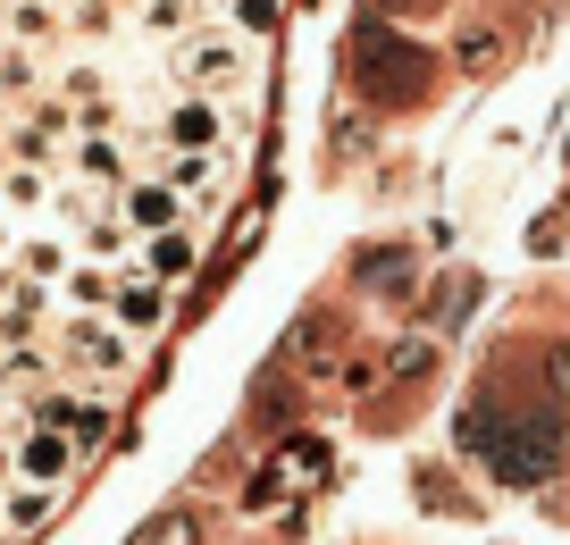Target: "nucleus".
<instances>
[{"mask_svg":"<svg viewBox=\"0 0 570 545\" xmlns=\"http://www.w3.org/2000/svg\"><path fill=\"white\" fill-rule=\"evenodd\" d=\"M462 445L503 487H537V478L562 470V420L537 411V403H495V395H479V403L462 411Z\"/></svg>","mask_w":570,"mask_h":545,"instance_id":"1","label":"nucleus"},{"mask_svg":"<svg viewBox=\"0 0 570 545\" xmlns=\"http://www.w3.org/2000/svg\"><path fill=\"white\" fill-rule=\"evenodd\" d=\"M42 344H51L59 378H76V387H92V395H118L126 378H135V361H142V344L109 311H59L51 328H42Z\"/></svg>","mask_w":570,"mask_h":545,"instance_id":"2","label":"nucleus"},{"mask_svg":"<svg viewBox=\"0 0 570 545\" xmlns=\"http://www.w3.org/2000/svg\"><path fill=\"white\" fill-rule=\"evenodd\" d=\"M344 68H353V93H361V101L411 109V101H428V68H436V59H428L420 42H403L386 18H361L353 35H344Z\"/></svg>","mask_w":570,"mask_h":545,"instance_id":"3","label":"nucleus"},{"mask_svg":"<svg viewBox=\"0 0 570 545\" xmlns=\"http://www.w3.org/2000/svg\"><path fill=\"white\" fill-rule=\"evenodd\" d=\"M168 76H177V93H210V101H227V93L261 85V42H252V35H235L227 18H202L194 35L177 42Z\"/></svg>","mask_w":570,"mask_h":545,"instance_id":"4","label":"nucleus"},{"mask_svg":"<svg viewBox=\"0 0 570 545\" xmlns=\"http://www.w3.org/2000/svg\"><path fill=\"white\" fill-rule=\"evenodd\" d=\"M18 411H26V420H35V428H59V437H76V454H92V445H109V428H118V411H109V395L76 387V378H59V387L26 395Z\"/></svg>","mask_w":570,"mask_h":545,"instance_id":"5","label":"nucleus"},{"mask_svg":"<svg viewBox=\"0 0 570 545\" xmlns=\"http://www.w3.org/2000/svg\"><path fill=\"white\" fill-rule=\"evenodd\" d=\"M151 143H160V152H235V118L210 93H177V101L151 118Z\"/></svg>","mask_w":570,"mask_h":545,"instance_id":"6","label":"nucleus"},{"mask_svg":"<svg viewBox=\"0 0 570 545\" xmlns=\"http://www.w3.org/2000/svg\"><path fill=\"white\" fill-rule=\"evenodd\" d=\"M109 202H118V218H126L135 235H168V227H185V218H194V202H185L168 176H151V168H135Z\"/></svg>","mask_w":570,"mask_h":545,"instance_id":"7","label":"nucleus"},{"mask_svg":"<svg viewBox=\"0 0 570 545\" xmlns=\"http://www.w3.org/2000/svg\"><path fill=\"white\" fill-rule=\"evenodd\" d=\"M151 176H168V185L194 202V218H202V211H218V202H227L235 152H160V159H151Z\"/></svg>","mask_w":570,"mask_h":545,"instance_id":"8","label":"nucleus"},{"mask_svg":"<svg viewBox=\"0 0 570 545\" xmlns=\"http://www.w3.org/2000/svg\"><path fill=\"white\" fill-rule=\"evenodd\" d=\"M59 176H76V185H92V194H118L126 176H135V135H76L68 143V168Z\"/></svg>","mask_w":570,"mask_h":545,"instance_id":"9","label":"nucleus"},{"mask_svg":"<svg viewBox=\"0 0 570 545\" xmlns=\"http://www.w3.org/2000/svg\"><path fill=\"white\" fill-rule=\"evenodd\" d=\"M168 294H177V285L142 278V269H118V285H109V319H118V328L142 344V335H160V328H168V311H177Z\"/></svg>","mask_w":570,"mask_h":545,"instance_id":"10","label":"nucleus"},{"mask_svg":"<svg viewBox=\"0 0 570 545\" xmlns=\"http://www.w3.org/2000/svg\"><path fill=\"white\" fill-rule=\"evenodd\" d=\"M76 461H85V454H76V437H59V428H35V420L18 428V478H26V487H68Z\"/></svg>","mask_w":570,"mask_h":545,"instance_id":"11","label":"nucleus"},{"mask_svg":"<svg viewBox=\"0 0 570 545\" xmlns=\"http://www.w3.org/2000/svg\"><path fill=\"white\" fill-rule=\"evenodd\" d=\"M126 269H142V278H160V285H185V278L202 269V235H194V218H185V227H168V235H142Z\"/></svg>","mask_w":570,"mask_h":545,"instance_id":"12","label":"nucleus"},{"mask_svg":"<svg viewBox=\"0 0 570 545\" xmlns=\"http://www.w3.org/2000/svg\"><path fill=\"white\" fill-rule=\"evenodd\" d=\"M320 478H327V445H311V437H303L294 454L268 461V478H252V512H268L285 487H320Z\"/></svg>","mask_w":570,"mask_h":545,"instance_id":"13","label":"nucleus"},{"mask_svg":"<svg viewBox=\"0 0 570 545\" xmlns=\"http://www.w3.org/2000/svg\"><path fill=\"white\" fill-rule=\"evenodd\" d=\"M68 235H76V252H85V261H101V269H126V261H135V244H142V235L118 218V202H101V211H92L85 227H68Z\"/></svg>","mask_w":570,"mask_h":545,"instance_id":"14","label":"nucleus"},{"mask_svg":"<svg viewBox=\"0 0 570 545\" xmlns=\"http://www.w3.org/2000/svg\"><path fill=\"white\" fill-rule=\"evenodd\" d=\"M59 495L68 487H26V478H9V487H0V537L18 545V537H35V528H51Z\"/></svg>","mask_w":570,"mask_h":545,"instance_id":"15","label":"nucleus"},{"mask_svg":"<svg viewBox=\"0 0 570 545\" xmlns=\"http://www.w3.org/2000/svg\"><path fill=\"white\" fill-rule=\"evenodd\" d=\"M68 35V0H0V42H51Z\"/></svg>","mask_w":570,"mask_h":545,"instance_id":"16","label":"nucleus"},{"mask_svg":"<svg viewBox=\"0 0 570 545\" xmlns=\"http://www.w3.org/2000/svg\"><path fill=\"white\" fill-rule=\"evenodd\" d=\"M9 261H18V278H35V285H59V278L76 269V235H35V227H26Z\"/></svg>","mask_w":570,"mask_h":545,"instance_id":"17","label":"nucleus"},{"mask_svg":"<svg viewBox=\"0 0 570 545\" xmlns=\"http://www.w3.org/2000/svg\"><path fill=\"white\" fill-rule=\"evenodd\" d=\"M202 18H210L202 0H135V9H126V26H135V35H160V42H185Z\"/></svg>","mask_w":570,"mask_h":545,"instance_id":"18","label":"nucleus"},{"mask_svg":"<svg viewBox=\"0 0 570 545\" xmlns=\"http://www.w3.org/2000/svg\"><path fill=\"white\" fill-rule=\"evenodd\" d=\"M109 285H118V269H101V261L76 252V269L51 285V302H59V311H109Z\"/></svg>","mask_w":570,"mask_h":545,"instance_id":"19","label":"nucleus"},{"mask_svg":"<svg viewBox=\"0 0 570 545\" xmlns=\"http://www.w3.org/2000/svg\"><path fill=\"white\" fill-rule=\"evenodd\" d=\"M51 194H59V168H26V159H9V168H0V202H9V211H51Z\"/></svg>","mask_w":570,"mask_h":545,"instance_id":"20","label":"nucleus"},{"mask_svg":"<svg viewBox=\"0 0 570 545\" xmlns=\"http://www.w3.org/2000/svg\"><path fill=\"white\" fill-rule=\"evenodd\" d=\"M277 18H285V0H235V9H227V26H235V35H252V42L277 35Z\"/></svg>","mask_w":570,"mask_h":545,"instance_id":"21","label":"nucleus"},{"mask_svg":"<svg viewBox=\"0 0 570 545\" xmlns=\"http://www.w3.org/2000/svg\"><path fill=\"white\" fill-rule=\"evenodd\" d=\"M151 545H194V512H168V520L151 528Z\"/></svg>","mask_w":570,"mask_h":545,"instance_id":"22","label":"nucleus"},{"mask_svg":"<svg viewBox=\"0 0 570 545\" xmlns=\"http://www.w3.org/2000/svg\"><path fill=\"white\" fill-rule=\"evenodd\" d=\"M462 68H470V76H487V68H495V42L470 35V42H462Z\"/></svg>","mask_w":570,"mask_h":545,"instance_id":"23","label":"nucleus"},{"mask_svg":"<svg viewBox=\"0 0 570 545\" xmlns=\"http://www.w3.org/2000/svg\"><path fill=\"white\" fill-rule=\"evenodd\" d=\"M18 235H26V227H18V211H9V202H0V261H9V252H18Z\"/></svg>","mask_w":570,"mask_h":545,"instance_id":"24","label":"nucleus"},{"mask_svg":"<svg viewBox=\"0 0 570 545\" xmlns=\"http://www.w3.org/2000/svg\"><path fill=\"white\" fill-rule=\"evenodd\" d=\"M377 9H394V18H411V9H420V18H428V9H445V0H377Z\"/></svg>","mask_w":570,"mask_h":545,"instance_id":"25","label":"nucleus"},{"mask_svg":"<svg viewBox=\"0 0 570 545\" xmlns=\"http://www.w3.org/2000/svg\"><path fill=\"white\" fill-rule=\"evenodd\" d=\"M553 387H562V395H570V344H562V352H553Z\"/></svg>","mask_w":570,"mask_h":545,"instance_id":"26","label":"nucleus"},{"mask_svg":"<svg viewBox=\"0 0 570 545\" xmlns=\"http://www.w3.org/2000/svg\"><path fill=\"white\" fill-rule=\"evenodd\" d=\"M202 9H210V18H227V9H235V0H202Z\"/></svg>","mask_w":570,"mask_h":545,"instance_id":"27","label":"nucleus"},{"mask_svg":"<svg viewBox=\"0 0 570 545\" xmlns=\"http://www.w3.org/2000/svg\"><path fill=\"white\" fill-rule=\"evenodd\" d=\"M126 9H135V0H126Z\"/></svg>","mask_w":570,"mask_h":545,"instance_id":"28","label":"nucleus"},{"mask_svg":"<svg viewBox=\"0 0 570 545\" xmlns=\"http://www.w3.org/2000/svg\"><path fill=\"white\" fill-rule=\"evenodd\" d=\"M0 545H9V537H0Z\"/></svg>","mask_w":570,"mask_h":545,"instance_id":"29","label":"nucleus"}]
</instances>
